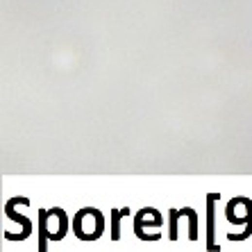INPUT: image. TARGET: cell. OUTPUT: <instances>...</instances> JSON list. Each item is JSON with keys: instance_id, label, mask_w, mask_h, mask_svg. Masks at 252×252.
<instances>
[{"instance_id": "1", "label": "cell", "mask_w": 252, "mask_h": 252, "mask_svg": "<svg viewBox=\"0 0 252 252\" xmlns=\"http://www.w3.org/2000/svg\"><path fill=\"white\" fill-rule=\"evenodd\" d=\"M105 230V220H102V214L93 207H86V209L77 211L75 220H73V232H75L77 238L82 241H96V238L102 234Z\"/></svg>"}, {"instance_id": "2", "label": "cell", "mask_w": 252, "mask_h": 252, "mask_svg": "<svg viewBox=\"0 0 252 252\" xmlns=\"http://www.w3.org/2000/svg\"><path fill=\"white\" fill-rule=\"evenodd\" d=\"M5 211H7V216H9V218H14L16 223H18V225H21V227H23V238L28 236V234H30V230H32V225H30V220H28V218H23V216H18V214H16V211H14V202H12V200H9V202H7V207H5Z\"/></svg>"}, {"instance_id": "3", "label": "cell", "mask_w": 252, "mask_h": 252, "mask_svg": "<svg viewBox=\"0 0 252 252\" xmlns=\"http://www.w3.org/2000/svg\"><path fill=\"white\" fill-rule=\"evenodd\" d=\"M214 198H216V193H214V196L209 198V200H207V202H209V207H207V218H209V225H207V232H209V245H211V250H218L216 245H214Z\"/></svg>"}, {"instance_id": "4", "label": "cell", "mask_w": 252, "mask_h": 252, "mask_svg": "<svg viewBox=\"0 0 252 252\" xmlns=\"http://www.w3.org/2000/svg\"><path fill=\"white\" fill-rule=\"evenodd\" d=\"M125 214H130V209H123L120 214L114 209V232H112V238H114V241H118V218L125 216Z\"/></svg>"}]
</instances>
